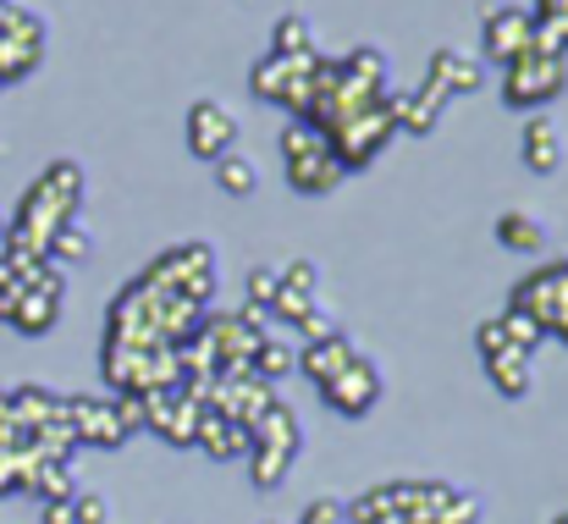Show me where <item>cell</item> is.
<instances>
[{
	"instance_id": "19",
	"label": "cell",
	"mask_w": 568,
	"mask_h": 524,
	"mask_svg": "<svg viewBox=\"0 0 568 524\" xmlns=\"http://www.w3.org/2000/svg\"><path fill=\"white\" fill-rule=\"evenodd\" d=\"M271 56H287V61L315 56V33H310V22H304L298 11L276 17V28H271Z\"/></svg>"
},
{
	"instance_id": "20",
	"label": "cell",
	"mask_w": 568,
	"mask_h": 524,
	"mask_svg": "<svg viewBox=\"0 0 568 524\" xmlns=\"http://www.w3.org/2000/svg\"><path fill=\"white\" fill-rule=\"evenodd\" d=\"M293 447H248V475H254V486L260 492H276L282 486V475L293 470Z\"/></svg>"
},
{
	"instance_id": "36",
	"label": "cell",
	"mask_w": 568,
	"mask_h": 524,
	"mask_svg": "<svg viewBox=\"0 0 568 524\" xmlns=\"http://www.w3.org/2000/svg\"><path fill=\"white\" fill-rule=\"evenodd\" d=\"M6 420H11V414H6V392H0V425H6Z\"/></svg>"
},
{
	"instance_id": "10",
	"label": "cell",
	"mask_w": 568,
	"mask_h": 524,
	"mask_svg": "<svg viewBox=\"0 0 568 524\" xmlns=\"http://www.w3.org/2000/svg\"><path fill=\"white\" fill-rule=\"evenodd\" d=\"M425 83H436L447 100L475 94V89H480V61H475V56H464V50H436V56H430V78H425Z\"/></svg>"
},
{
	"instance_id": "14",
	"label": "cell",
	"mask_w": 568,
	"mask_h": 524,
	"mask_svg": "<svg viewBox=\"0 0 568 524\" xmlns=\"http://www.w3.org/2000/svg\"><path fill=\"white\" fill-rule=\"evenodd\" d=\"M55 321H61V293L22 288V299H17V310H11V321H6V326H17V332H28V337H44Z\"/></svg>"
},
{
	"instance_id": "18",
	"label": "cell",
	"mask_w": 568,
	"mask_h": 524,
	"mask_svg": "<svg viewBox=\"0 0 568 524\" xmlns=\"http://www.w3.org/2000/svg\"><path fill=\"white\" fill-rule=\"evenodd\" d=\"M72 475H78L72 464H33L28 492H33L39 503H72V497H78V481H72Z\"/></svg>"
},
{
	"instance_id": "6",
	"label": "cell",
	"mask_w": 568,
	"mask_h": 524,
	"mask_svg": "<svg viewBox=\"0 0 568 524\" xmlns=\"http://www.w3.org/2000/svg\"><path fill=\"white\" fill-rule=\"evenodd\" d=\"M61 420H67L72 436L89 442V447H122V442H128V431H122L111 397H61Z\"/></svg>"
},
{
	"instance_id": "23",
	"label": "cell",
	"mask_w": 568,
	"mask_h": 524,
	"mask_svg": "<svg viewBox=\"0 0 568 524\" xmlns=\"http://www.w3.org/2000/svg\"><path fill=\"white\" fill-rule=\"evenodd\" d=\"M530 44H536V50H547V56H564L568 50V11H536Z\"/></svg>"
},
{
	"instance_id": "38",
	"label": "cell",
	"mask_w": 568,
	"mask_h": 524,
	"mask_svg": "<svg viewBox=\"0 0 568 524\" xmlns=\"http://www.w3.org/2000/svg\"><path fill=\"white\" fill-rule=\"evenodd\" d=\"M552 524H568V514H564V520H552Z\"/></svg>"
},
{
	"instance_id": "17",
	"label": "cell",
	"mask_w": 568,
	"mask_h": 524,
	"mask_svg": "<svg viewBox=\"0 0 568 524\" xmlns=\"http://www.w3.org/2000/svg\"><path fill=\"white\" fill-rule=\"evenodd\" d=\"M89 249H94V232L72 215V221H61L55 232H50V243H44V260H55V265H78V260H89Z\"/></svg>"
},
{
	"instance_id": "8",
	"label": "cell",
	"mask_w": 568,
	"mask_h": 524,
	"mask_svg": "<svg viewBox=\"0 0 568 524\" xmlns=\"http://www.w3.org/2000/svg\"><path fill=\"white\" fill-rule=\"evenodd\" d=\"M530 28H536V17L530 11H519V6H497L486 22H480V44H486V56L491 61H514V56H525L530 50Z\"/></svg>"
},
{
	"instance_id": "12",
	"label": "cell",
	"mask_w": 568,
	"mask_h": 524,
	"mask_svg": "<svg viewBox=\"0 0 568 524\" xmlns=\"http://www.w3.org/2000/svg\"><path fill=\"white\" fill-rule=\"evenodd\" d=\"M354 359H359V349H354V343L337 332V337H326V343H310V349L298 353V370H304L315 386H326V381H332V375H343Z\"/></svg>"
},
{
	"instance_id": "33",
	"label": "cell",
	"mask_w": 568,
	"mask_h": 524,
	"mask_svg": "<svg viewBox=\"0 0 568 524\" xmlns=\"http://www.w3.org/2000/svg\"><path fill=\"white\" fill-rule=\"evenodd\" d=\"M44 524H72V503H44Z\"/></svg>"
},
{
	"instance_id": "28",
	"label": "cell",
	"mask_w": 568,
	"mask_h": 524,
	"mask_svg": "<svg viewBox=\"0 0 568 524\" xmlns=\"http://www.w3.org/2000/svg\"><path fill=\"white\" fill-rule=\"evenodd\" d=\"M310 304H315L310 293H287V288H276V299H271V310H265V315H276V321H287V326H298V315H304Z\"/></svg>"
},
{
	"instance_id": "25",
	"label": "cell",
	"mask_w": 568,
	"mask_h": 524,
	"mask_svg": "<svg viewBox=\"0 0 568 524\" xmlns=\"http://www.w3.org/2000/svg\"><path fill=\"white\" fill-rule=\"evenodd\" d=\"M276 288H282V271H276V265H248V276H243V299H248L254 310H271Z\"/></svg>"
},
{
	"instance_id": "13",
	"label": "cell",
	"mask_w": 568,
	"mask_h": 524,
	"mask_svg": "<svg viewBox=\"0 0 568 524\" xmlns=\"http://www.w3.org/2000/svg\"><path fill=\"white\" fill-rule=\"evenodd\" d=\"M6 414H11V425L39 431V425L61 420V397L44 392V386H17V392H6Z\"/></svg>"
},
{
	"instance_id": "7",
	"label": "cell",
	"mask_w": 568,
	"mask_h": 524,
	"mask_svg": "<svg viewBox=\"0 0 568 524\" xmlns=\"http://www.w3.org/2000/svg\"><path fill=\"white\" fill-rule=\"evenodd\" d=\"M232 144H237V122H232V111H226L221 100H193L189 105V150L193 155L215 167Z\"/></svg>"
},
{
	"instance_id": "27",
	"label": "cell",
	"mask_w": 568,
	"mask_h": 524,
	"mask_svg": "<svg viewBox=\"0 0 568 524\" xmlns=\"http://www.w3.org/2000/svg\"><path fill=\"white\" fill-rule=\"evenodd\" d=\"M282 288H287V293H310V299H315L321 271H315L310 260H293V265H282Z\"/></svg>"
},
{
	"instance_id": "26",
	"label": "cell",
	"mask_w": 568,
	"mask_h": 524,
	"mask_svg": "<svg viewBox=\"0 0 568 524\" xmlns=\"http://www.w3.org/2000/svg\"><path fill=\"white\" fill-rule=\"evenodd\" d=\"M293 332H298V343L310 349V343H326V337H337V321H332L321 304H310V310L298 315V326H293Z\"/></svg>"
},
{
	"instance_id": "35",
	"label": "cell",
	"mask_w": 568,
	"mask_h": 524,
	"mask_svg": "<svg viewBox=\"0 0 568 524\" xmlns=\"http://www.w3.org/2000/svg\"><path fill=\"white\" fill-rule=\"evenodd\" d=\"M552 332H558V337H564V343H568V315H564V321H558V326H552Z\"/></svg>"
},
{
	"instance_id": "11",
	"label": "cell",
	"mask_w": 568,
	"mask_h": 524,
	"mask_svg": "<svg viewBox=\"0 0 568 524\" xmlns=\"http://www.w3.org/2000/svg\"><path fill=\"white\" fill-rule=\"evenodd\" d=\"M525 167L530 172H558L564 167V128L552 117H530L525 122Z\"/></svg>"
},
{
	"instance_id": "24",
	"label": "cell",
	"mask_w": 568,
	"mask_h": 524,
	"mask_svg": "<svg viewBox=\"0 0 568 524\" xmlns=\"http://www.w3.org/2000/svg\"><path fill=\"white\" fill-rule=\"evenodd\" d=\"M497 321H503L508 343H514L519 353H530L536 343H541V337H547V332H541V321H536V315H525V310H514V304H508V310H503Z\"/></svg>"
},
{
	"instance_id": "2",
	"label": "cell",
	"mask_w": 568,
	"mask_h": 524,
	"mask_svg": "<svg viewBox=\"0 0 568 524\" xmlns=\"http://www.w3.org/2000/svg\"><path fill=\"white\" fill-rule=\"evenodd\" d=\"M282 155H287V182L298 193H310V199H321V193H332L343 182V161L332 155V144L298 117L282 128Z\"/></svg>"
},
{
	"instance_id": "30",
	"label": "cell",
	"mask_w": 568,
	"mask_h": 524,
	"mask_svg": "<svg viewBox=\"0 0 568 524\" xmlns=\"http://www.w3.org/2000/svg\"><path fill=\"white\" fill-rule=\"evenodd\" d=\"M475 349H480V359H497V353H508L514 343H508L503 321H480V332H475Z\"/></svg>"
},
{
	"instance_id": "4",
	"label": "cell",
	"mask_w": 568,
	"mask_h": 524,
	"mask_svg": "<svg viewBox=\"0 0 568 524\" xmlns=\"http://www.w3.org/2000/svg\"><path fill=\"white\" fill-rule=\"evenodd\" d=\"M514 310L536 315L541 332H552L568 315V265H541L536 276H525V282L514 288Z\"/></svg>"
},
{
	"instance_id": "39",
	"label": "cell",
	"mask_w": 568,
	"mask_h": 524,
	"mask_svg": "<svg viewBox=\"0 0 568 524\" xmlns=\"http://www.w3.org/2000/svg\"><path fill=\"white\" fill-rule=\"evenodd\" d=\"M0 89H6V72H0Z\"/></svg>"
},
{
	"instance_id": "3",
	"label": "cell",
	"mask_w": 568,
	"mask_h": 524,
	"mask_svg": "<svg viewBox=\"0 0 568 524\" xmlns=\"http://www.w3.org/2000/svg\"><path fill=\"white\" fill-rule=\"evenodd\" d=\"M564 89H568L564 56H547V50H536V44L503 67V100L519 105V111H536V105L558 100Z\"/></svg>"
},
{
	"instance_id": "31",
	"label": "cell",
	"mask_w": 568,
	"mask_h": 524,
	"mask_svg": "<svg viewBox=\"0 0 568 524\" xmlns=\"http://www.w3.org/2000/svg\"><path fill=\"white\" fill-rule=\"evenodd\" d=\"M298 524H343V508H337L332 497H321V503H310V508H304V520Z\"/></svg>"
},
{
	"instance_id": "34",
	"label": "cell",
	"mask_w": 568,
	"mask_h": 524,
	"mask_svg": "<svg viewBox=\"0 0 568 524\" xmlns=\"http://www.w3.org/2000/svg\"><path fill=\"white\" fill-rule=\"evenodd\" d=\"M536 11H568V0H536Z\"/></svg>"
},
{
	"instance_id": "15",
	"label": "cell",
	"mask_w": 568,
	"mask_h": 524,
	"mask_svg": "<svg viewBox=\"0 0 568 524\" xmlns=\"http://www.w3.org/2000/svg\"><path fill=\"white\" fill-rule=\"evenodd\" d=\"M497 243L514 249V254H541L547 249V226L530 210H503L497 215Z\"/></svg>"
},
{
	"instance_id": "21",
	"label": "cell",
	"mask_w": 568,
	"mask_h": 524,
	"mask_svg": "<svg viewBox=\"0 0 568 524\" xmlns=\"http://www.w3.org/2000/svg\"><path fill=\"white\" fill-rule=\"evenodd\" d=\"M215 182H221L232 199H243V193H254V188H260V172H254V161H248V155L226 150V155L215 161Z\"/></svg>"
},
{
	"instance_id": "1",
	"label": "cell",
	"mask_w": 568,
	"mask_h": 524,
	"mask_svg": "<svg viewBox=\"0 0 568 524\" xmlns=\"http://www.w3.org/2000/svg\"><path fill=\"white\" fill-rule=\"evenodd\" d=\"M78 199H83V167L78 161H50L39 172V182L22 193L17 215L6 221V260H17V265L44 260L50 232L78 215Z\"/></svg>"
},
{
	"instance_id": "22",
	"label": "cell",
	"mask_w": 568,
	"mask_h": 524,
	"mask_svg": "<svg viewBox=\"0 0 568 524\" xmlns=\"http://www.w3.org/2000/svg\"><path fill=\"white\" fill-rule=\"evenodd\" d=\"M248 364H254V375H260V381H282V375L293 370V349H287V343H276V337H260L254 353H248Z\"/></svg>"
},
{
	"instance_id": "29",
	"label": "cell",
	"mask_w": 568,
	"mask_h": 524,
	"mask_svg": "<svg viewBox=\"0 0 568 524\" xmlns=\"http://www.w3.org/2000/svg\"><path fill=\"white\" fill-rule=\"evenodd\" d=\"M72 524H111V503L94 497V492H78L72 497Z\"/></svg>"
},
{
	"instance_id": "37",
	"label": "cell",
	"mask_w": 568,
	"mask_h": 524,
	"mask_svg": "<svg viewBox=\"0 0 568 524\" xmlns=\"http://www.w3.org/2000/svg\"><path fill=\"white\" fill-rule=\"evenodd\" d=\"M0 243H6V215H0Z\"/></svg>"
},
{
	"instance_id": "5",
	"label": "cell",
	"mask_w": 568,
	"mask_h": 524,
	"mask_svg": "<svg viewBox=\"0 0 568 524\" xmlns=\"http://www.w3.org/2000/svg\"><path fill=\"white\" fill-rule=\"evenodd\" d=\"M321 397H326V409H337V414H348V420L371 414L381 403V364H371V359L359 353L343 375H332V381L321 386Z\"/></svg>"
},
{
	"instance_id": "32",
	"label": "cell",
	"mask_w": 568,
	"mask_h": 524,
	"mask_svg": "<svg viewBox=\"0 0 568 524\" xmlns=\"http://www.w3.org/2000/svg\"><path fill=\"white\" fill-rule=\"evenodd\" d=\"M6 288H22V265L0 254V293H6Z\"/></svg>"
},
{
	"instance_id": "16",
	"label": "cell",
	"mask_w": 568,
	"mask_h": 524,
	"mask_svg": "<svg viewBox=\"0 0 568 524\" xmlns=\"http://www.w3.org/2000/svg\"><path fill=\"white\" fill-rule=\"evenodd\" d=\"M486 375H491V386H497L503 397H525V392H530V381H536V370H530V353H519V349L486 359Z\"/></svg>"
},
{
	"instance_id": "9",
	"label": "cell",
	"mask_w": 568,
	"mask_h": 524,
	"mask_svg": "<svg viewBox=\"0 0 568 524\" xmlns=\"http://www.w3.org/2000/svg\"><path fill=\"white\" fill-rule=\"evenodd\" d=\"M442 111H447V94H442L436 83H419V89L392 94V122H397V133H430Z\"/></svg>"
}]
</instances>
